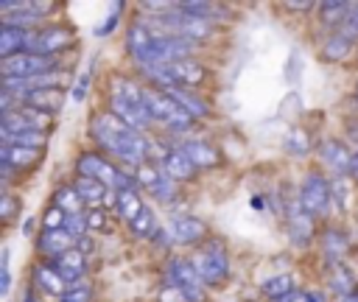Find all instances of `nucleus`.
I'll list each match as a JSON object with an SVG mask.
<instances>
[{
	"mask_svg": "<svg viewBox=\"0 0 358 302\" xmlns=\"http://www.w3.org/2000/svg\"><path fill=\"white\" fill-rule=\"evenodd\" d=\"M90 134H92V140L101 145V148H106L109 154H115V157H120L123 162H129V165H134V168H140L143 162H148V151H151V145H148V140L140 134V131H134V129H129L117 115H112V112H101V115H95L92 120H90Z\"/></svg>",
	"mask_w": 358,
	"mask_h": 302,
	"instance_id": "f257e3e1",
	"label": "nucleus"
},
{
	"mask_svg": "<svg viewBox=\"0 0 358 302\" xmlns=\"http://www.w3.org/2000/svg\"><path fill=\"white\" fill-rule=\"evenodd\" d=\"M76 168H78V176L98 179V182H103L106 187H112L115 193H120V190H131V187H134V179H131V176L120 173L112 162H106V159L98 157V154H81L78 162H76Z\"/></svg>",
	"mask_w": 358,
	"mask_h": 302,
	"instance_id": "f03ea898",
	"label": "nucleus"
},
{
	"mask_svg": "<svg viewBox=\"0 0 358 302\" xmlns=\"http://www.w3.org/2000/svg\"><path fill=\"white\" fill-rule=\"evenodd\" d=\"M157 22H159V28H165L171 36H182V39H193V42L213 34V22H210L207 17L187 14V11H182V8H176V6H173V11L159 14Z\"/></svg>",
	"mask_w": 358,
	"mask_h": 302,
	"instance_id": "7ed1b4c3",
	"label": "nucleus"
},
{
	"mask_svg": "<svg viewBox=\"0 0 358 302\" xmlns=\"http://www.w3.org/2000/svg\"><path fill=\"white\" fill-rule=\"evenodd\" d=\"M143 101H145L151 117L165 123V126H171V129H187L193 123V117L165 89H143Z\"/></svg>",
	"mask_w": 358,
	"mask_h": 302,
	"instance_id": "20e7f679",
	"label": "nucleus"
},
{
	"mask_svg": "<svg viewBox=\"0 0 358 302\" xmlns=\"http://www.w3.org/2000/svg\"><path fill=\"white\" fill-rule=\"evenodd\" d=\"M56 62L53 56H36V53H17L11 59H3L0 73L3 78H36L45 73H53Z\"/></svg>",
	"mask_w": 358,
	"mask_h": 302,
	"instance_id": "39448f33",
	"label": "nucleus"
},
{
	"mask_svg": "<svg viewBox=\"0 0 358 302\" xmlns=\"http://www.w3.org/2000/svg\"><path fill=\"white\" fill-rule=\"evenodd\" d=\"M196 271H199V277H201L204 282H210V285H218L221 280H227V274H229V257H227L221 240H213V243H207V246L199 252V257H196Z\"/></svg>",
	"mask_w": 358,
	"mask_h": 302,
	"instance_id": "423d86ee",
	"label": "nucleus"
},
{
	"mask_svg": "<svg viewBox=\"0 0 358 302\" xmlns=\"http://www.w3.org/2000/svg\"><path fill=\"white\" fill-rule=\"evenodd\" d=\"M168 274H171V285H173L187 302H201V299H204V288H201L204 280L199 277V271H196L193 263L176 257V260H171Z\"/></svg>",
	"mask_w": 358,
	"mask_h": 302,
	"instance_id": "0eeeda50",
	"label": "nucleus"
},
{
	"mask_svg": "<svg viewBox=\"0 0 358 302\" xmlns=\"http://www.w3.org/2000/svg\"><path fill=\"white\" fill-rule=\"evenodd\" d=\"M330 185H327V179L322 176V173H308L305 179H302V187H299V204L310 213V215H322L327 207H330Z\"/></svg>",
	"mask_w": 358,
	"mask_h": 302,
	"instance_id": "6e6552de",
	"label": "nucleus"
},
{
	"mask_svg": "<svg viewBox=\"0 0 358 302\" xmlns=\"http://www.w3.org/2000/svg\"><path fill=\"white\" fill-rule=\"evenodd\" d=\"M70 42H73V34H70L67 28H62V25H50V28H42L39 34H31L25 53L53 56V53H59L62 48H67Z\"/></svg>",
	"mask_w": 358,
	"mask_h": 302,
	"instance_id": "1a4fd4ad",
	"label": "nucleus"
},
{
	"mask_svg": "<svg viewBox=\"0 0 358 302\" xmlns=\"http://www.w3.org/2000/svg\"><path fill=\"white\" fill-rule=\"evenodd\" d=\"M109 109H112V115H117L129 129H145L154 117H151V112H148V106H145V101H126V98H112L109 101Z\"/></svg>",
	"mask_w": 358,
	"mask_h": 302,
	"instance_id": "9d476101",
	"label": "nucleus"
},
{
	"mask_svg": "<svg viewBox=\"0 0 358 302\" xmlns=\"http://www.w3.org/2000/svg\"><path fill=\"white\" fill-rule=\"evenodd\" d=\"M310 235H313V215L296 199V201L288 204V238L296 246H308L310 243Z\"/></svg>",
	"mask_w": 358,
	"mask_h": 302,
	"instance_id": "9b49d317",
	"label": "nucleus"
},
{
	"mask_svg": "<svg viewBox=\"0 0 358 302\" xmlns=\"http://www.w3.org/2000/svg\"><path fill=\"white\" fill-rule=\"evenodd\" d=\"M73 187H76V193L81 196V201H84V204H92V207H103V204H109V201L117 199L115 190L109 193V187H106L103 182L90 179V176H78Z\"/></svg>",
	"mask_w": 358,
	"mask_h": 302,
	"instance_id": "f8f14e48",
	"label": "nucleus"
},
{
	"mask_svg": "<svg viewBox=\"0 0 358 302\" xmlns=\"http://www.w3.org/2000/svg\"><path fill=\"white\" fill-rule=\"evenodd\" d=\"M53 268H56V271H59V277L70 285V282H76V280H81V277H84V271H87V254L76 246V249L64 252L62 257H56V260H53Z\"/></svg>",
	"mask_w": 358,
	"mask_h": 302,
	"instance_id": "ddd939ff",
	"label": "nucleus"
},
{
	"mask_svg": "<svg viewBox=\"0 0 358 302\" xmlns=\"http://www.w3.org/2000/svg\"><path fill=\"white\" fill-rule=\"evenodd\" d=\"M319 157H322V162H324L333 173H350L352 154H347V148H344L338 140H324V143L319 145Z\"/></svg>",
	"mask_w": 358,
	"mask_h": 302,
	"instance_id": "4468645a",
	"label": "nucleus"
},
{
	"mask_svg": "<svg viewBox=\"0 0 358 302\" xmlns=\"http://www.w3.org/2000/svg\"><path fill=\"white\" fill-rule=\"evenodd\" d=\"M76 249V238L67 232V229H45L39 235V252L42 254H50L53 260L62 257L64 252Z\"/></svg>",
	"mask_w": 358,
	"mask_h": 302,
	"instance_id": "2eb2a0df",
	"label": "nucleus"
},
{
	"mask_svg": "<svg viewBox=\"0 0 358 302\" xmlns=\"http://www.w3.org/2000/svg\"><path fill=\"white\" fill-rule=\"evenodd\" d=\"M36 159H39V148H28V145H3L0 148V162H3L6 173L11 168H28Z\"/></svg>",
	"mask_w": 358,
	"mask_h": 302,
	"instance_id": "dca6fc26",
	"label": "nucleus"
},
{
	"mask_svg": "<svg viewBox=\"0 0 358 302\" xmlns=\"http://www.w3.org/2000/svg\"><path fill=\"white\" fill-rule=\"evenodd\" d=\"M171 232H173V238H176L179 243H193V240H199V238L207 232V226H204V221L196 218V215H176V218L171 221Z\"/></svg>",
	"mask_w": 358,
	"mask_h": 302,
	"instance_id": "f3484780",
	"label": "nucleus"
},
{
	"mask_svg": "<svg viewBox=\"0 0 358 302\" xmlns=\"http://www.w3.org/2000/svg\"><path fill=\"white\" fill-rule=\"evenodd\" d=\"M31 34L25 28H14V25H3L0 28V56L11 59L17 53H22V48H28Z\"/></svg>",
	"mask_w": 358,
	"mask_h": 302,
	"instance_id": "a211bd4d",
	"label": "nucleus"
},
{
	"mask_svg": "<svg viewBox=\"0 0 358 302\" xmlns=\"http://www.w3.org/2000/svg\"><path fill=\"white\" fill-rule=\"evenodd\" d=\"M62 101H64V92L59 87H42V89H34L22 98L25 106H34L39 112H56L62 106Z\"/></svg>",
	"mask_w": 358,
	"mask_h": 302,
	"instance_id": "6ab92c4d",
	"label": "nucleus"
},
{
	"mask_svg": "<svg viewBox=\"0 0 358 302\" xmlns=\"http://www.w3.org/2000/svg\"><path fill=\"white\" fill-rule=\"evenodd\" d=\"M193 173H196V165L182 148H173L165 154V176H171L173 182H185V179H193Z\"/></svg>",
	"mask_w": 358,
	"mask_h": 302,
	"instance_id": "aec40b11",
	"label": "nucleus"
},
{
	"mask_svg": "<svg viewBox=\"0 0 358 302\" xmlns=\"http://www.w3.org/2000/svg\"><path fill=\"white\" fill-rule=\"evenodd\" d=\"M182 151L190 157V162H193L196 168H213V165L221 162V154H218L213 145L201 143V140H190V143H185Z\"/></svg>",
	"mask_w": 358,
	"mask_h": 302,
	"instance_id": "412c9836",
	"label": "nucleus"
},
{
	"mask_svg": "<svg viewBox=\"0 0 358 302\" xmlns=\"http://www.w3.org/2000/svg\"><path fill=\"white\" fill-rule=\"evenodd\" d=\"M34 285H36L39 291H48V294H53V296H62V294L67 291V288H64L67 282L59 277V271H56L53 266H45V263L34 268Z\"/></svg>",
	"mask_w": 358,
	"mask_h": 302,
	"instance_id": "4be33fe9",
	"label": "nucleus"
},
{
	"mask_svg": "<svg viewBox=\"0 0 358 302\" xmlns=\"http://www.w3.org/2000/svg\"><path fill=\"white\" fill-rule=\"evenodd\" d=\"M151 42H154V34L148 31V25H143V22H137V25H131L129 28V36H126V45H129V53L140 62L143 56H145V50L151 48Z\"/></svg>",
	"mask_w": 358,
	"mask_h": 302,
	"instance_id": "5701e85b",
	"label": "nucleus"
},
{
	"mask_svg": "<svg viewBox=\"0 0 358 302\" xmlns=\"http://www.w3.org/2000/svg\"><path fill=\"white\" fill-rule=\"evenodd\" d=\"M165 92H168V95H171V98H173V101H176V103H179V106H182V109H185V112L193 117V120L207 115V103H204L201 98H196L193 92L182 89V87H168Z\"/></svg>",
	"mask_w": 358,
	"mask_h": 302,
	"instance_id": "b1692460",
	"label": "nucleus"
},
{
	"mask_svg": "<svg viewBox=\"0 0 358 302\" xmlns=\"http://www.w3.org/2000/svg\"><path fill=\"white\" fill-rule=\"evenodd\" d=\"M115 207H117L120 218H126L129 224L143 213V201H140V196H137L134 187H131V190H120L117 199H115Z\"/></svg>",
	"mask_w": 358,
	"mask_h": 302,
	"instance_id": "393cba45",
	"label": "nucleus"
},
{
	"mask_svg": "<svg viewBox=\"0 0 358 302\" xmlns=\"http://www.w3.org/2000/svg\"><path fill=\"white\" fill-rule=\"evenodd\" d=\"M294 288H296V282H294V277L291 274H277V277H271V280H266L263 282V296H268V299H285V296H291L294 294Z\"/></svg>",
	"mask_w": 358,
	"mask_h": 302,
	"instance_id": "a878e982",
	"label": "nucleus"
},
{
	"mask_svg": "<svg viewBox=\"0 0 358 302\" xmlns=\"http://www.w3.org/2000/svg\"><path fill=\"white\" fill-rule=\"evenodd\" d=\"M81 196L76 193V187L73 185H67V187H59L56 193H53V207H59L62 213H67V215H76V213H81Z\"/></svg>",
	"mask_w": 358,
	"mask_h": 302,
	"instance_id": "bb28decb",
	"label": "nucleus"
},
{
	"mask_svg": "<svg viewBox=\"0 0 358 302\" xmlns=\"http://www.w3.org/2000/svg\"><path fill=\"white\" fill-rule=\"evenodd\" d=\"M330 288L338 291L341 296L355 294V291H352V288H355V280H352V274H350V268H347L344 263H333V268H330Z\"/></svg>",
	"mask_w": 358,
	"mask_h": 302,
	"instance_id": "cd10ccee",
	"label": "nucleus"
},
{
	"mask_svg": "<svg viewBox=\"0 0 358 302\" xmlns=\"http://www.w3.org/2000/svg\"><path fill=\"white\" fill-rule=\"evenodd\" d=\"M350 48H352V39L347 36V34H336V36H330L327 42H324V59H344L347 53H350Z\"/></svg>",
	"mask_w": 358,
	"mask_h": 302,
	"instance_id": "c85d7f7f",
	"label": "nucleus"
},
{
	"mask_svg": "<svg viewBox=\"0 0 358 302\" xmlns=\"http://www.w3.org/2000/svg\"><path fill=\"white\" fill-rule=\"evenodd\" d=\"M347 11H352V6H347V3H322V22H327V25H344V20L350 17Z\"/></svg>",
	"mask_w": 358,
	"mask_h": 302,
	"instance_id": "c756f323",
	"label": "nucleus"
},
{
	"mask_svg": "<svg viewBox=\"0 0 358 302\" xmlns=\"http://www.w3.org/2000/svg\"><path fill=\"white\" fill-rule=\"evenodd\" d=\"M131 226V232L134 235H140V238H145V235H154V229H157V221H154V213L148 210V207H143V213L129 224Z\"/></svg>",
	"mask_w": 358,
	"mask_h": 302,
	"instance_id": "7c9ffc66",
	"label": "nucleus"
},
{
	"mask_svg": "<svg viewBox=\"0 0 358 302\" xmlns=\"http://www.w3.org/2000/svg\"><path fill=\"white\" fill-rule=\"evenodd\" d=\"M324 252H327L330 260L338 263V257L347 252V238H344L341 232H333V229H330V232L324 235Z\"/></svg>",
	"mask_w": 358,
	"mask_h": 302,
	"instance_id": "2f4dec72",
	"label": "nucleus"
},
{
	"mask_svg": "<svg viewBox=\"0 0 358 302\" xmlns=\"http://www.w3.org/2000/svg\"><path fill=\"white\" fill-rule=\"evenodd\" d=\"M84 218H87V226H90V229H98V232H109V229H112L109 213H106L103 207H92L90 213H84Z\"/></svg>",
	"mask_w": 358,
	"mask_h": 302,
	"instance_id": "473e14b6",
	"label": "nucleus"
},
{
	"mask_svg": "<svg viewBox=\"0 0 358 302\" xmlns=\"http://www.w3.org/2000/svg\"><path fill=\"white\" fill-rule=\"evenodd\" d=\"M162 179V173L157 171V165H151V162H143L140 168H137V176H134V182H140V185H145L148 190L157 185Z\"/></svg>",
	"mask_w": 358,
	"mask_h": 302,
	"instance_id": "72a5a7b5",
	"label": "nucleus"
},
{
	"mask_svg": "<svg viewBox=\"0 0 358 302\" xmlns=\"http://www.w3.org/2000/svg\"><path fill=\"white\" fill-rule=\"evenodd\" d=\"M59 302H92V291L87 285H73L59 296Z\"/></svg>",
	"mask_w": 358,
	"mask_h": 302,
	"instance_id": "f704fd0d",
	"label": "nucleus"
},
{
	"mask_svg": "<svg viewBox=\"0 0 358 302\" xmlns=\"http://www.w3.org/2000/svg\"><path fill=\"white\" fill-rule=\"evenodd\" d=\"M151 193H154L157 199H162V201H171V199H173V193H176V182H173L171 176H162V179L151 187Z\"/></svg>",
	"mask_w": 358,
	"mask_h": 302,
	"instance_id": "c9c22d12",
	"label": "nucleus"
},
{
	"mask_svg": "<svg viewBox=\"0 0 358 302\" xmlns=\"http://www.w3.org/2000/svg\"><path fill=\"white\" fill-rule=\"evenodd\" d=\"M64 229L73 235V238H81L90 226H87V218H84V213H76V215H67L64 218Z\"/></svg>",
	"mask_w": 358,
	"mask_h": 302,
	"instance_id": "e433bc0d",
	"label": "nucleus"
},
{
	"mask_svg": "<svg viewBox=\"0 0 358 302\" xmlns=\"http://www.w3.org/2000/svg\"><path fill=\"white\" fill-rule=\"evenodd\" d=\"M285 148L291 151V154H308V140H305V131H291L288 137H285Z\"/></svg>",
	"mask_w": 358,
	"mask_h": 302,
	"instance_id": "4c0bfd02",
	"label": "nucleus"
},
{
	"mask_svg": "<svg viewBox=\"0 0 358 302\" xmlns=\"http://www.w3.org/2000/svg\"><path fill=\"white\" fill-rule=\"evenodd\" d=\"M64 218H67V213H62L59 207H50L48 213H45V229H64Z\"/></svg>",
	"mask_w": 358,
	"mask_h": 302,
	"instance_id": "58836bf2",
	"label": "nucleus"
},
{
	"mask_svg": "<svg viewBox=\"0 0 358 302\" xmlns=\"http://www.w3.org/2000/svg\"><path fill=\"white\" fill-rule=\"evenodd\" d=\"M341 34H347L350 39H355V36H358V6H352V14L344 20V25H341Z\"/></svg>",
	"mask_w": 358,
	"mask_h": 302,
	"instance_id": "ea45409f",
	"label": "nucleus"
},
{
	"mask_svg": "<svg viewBox=\"0 0 358 302\" xmlns=\"http://www.w3.org/2000/svg\"><path fill=\"white\" fill-rule=\"evenodd\" d=\"M0 274H3V280H0V294H8V288H11V271H8V252H3V266H0Z\"/></svg>",
	"mask_w": 358,
	"mask_h": 302,
	"instance_id": "a19ab883",
	"label": "nucleus"
},
{
	"mask_svg": "<svg viewBox=\"0 0 358 302\" xmlns=\"http://www.w3.org/2000/svg\"><path fill=\"white\" fill-rule=\"evenodd\" d=\"M14 210H17V201H14V196H3V210H0L3 221H11Z\"/></svg>",
	"mask_w": 358,
	"mask_h": 302,
	"instance_id": "79ce46f5",
	"label": "nucleus"
},
{
	"mask_svg": "<svg viewBox=\"0 0 358 302\" xmlns=\"http://www.w3.org/2000/svg\"><path fill=\"white\" fill-rule=\"evenodd\" d=\"M280 302H319V296H313V294H308V291H294L291 296H285V299H280Z\"/></svg>",
	"mask_w": 358,
	"mask_h": 302,
	"instance_id": "37998d69",
	"label": "nucleus"
},
{
	"mask_svg": "<svg viewBox=\"0 0 358 302\" xmlns=\"http://www.w3.org/2000/svg\"><path fill=\"white\" fill-rule=\"evenodd\" d=\"M87 84H90V73H84V76L78 78L76 89H73V98H76V101H84V95H87Z\"/></svg>",
	"mask_w": 358,
	"mask_h": 302,
	"instance_id": "c03bdc74",
	"label": "nucleus"
},
{
	"mask_svg": "<svg viewBox=\"0 0 358 302\" xmlns=\"http://www.w3.org/2000/svg\"><path fill=\"white\" fill-rule=\"evenodd\" d=\"M78 249H81L84 254H87V252H92V240H87V238H81V240H78Z\"/></svg>",
	"mask_w": 358,
	"mask_h": 302,
	"instance_id": "a18cd8bd",
	"label": "nucleus"
},
{
	"mask_svg": "<svg viewBox=\"0 0 358 302\" xmlns=\"http://www.w3.org/2000/svg\"><path fill=\"white\" fill-rule=\"evenodd\" d=\"M350 173H352V176L358 179V151L352 154V165H350Z\"/></svg>",
	"mask_w": 358,
	"mask_h": 302,
	"instance_id": "49530a36",
	"label": "nucleus"
},
{
	"mask_svg": "<svg viewBox=\"0 0 358 302\" xmlns=\"http://www.w3.org/2000/svg\"><path fill=\"white\" fill-rule=\"evenodd\" d=\"M338 302H358V294H350V296H341Z\"/></svg>",
	"mask_w": 358,
	"mask_h": 302,
	"instance_id": "de8ad7c7",
	"label": "nucleus"
},
{
	"mask_svg": "<svg viewBox=\"0 0 358 302\" xmlns=\"http://www.w3.org/2000/svg\"><path fill=\"white\" fill-rule=\"evenodd\" d=\"M355 95H358V89H355Z\"/></svg>",
	"mask_w": 358,
	"mask_h": 302,
	"instance_id": "09e8293b",
	"label": "nucleus"
}]
</instances>
